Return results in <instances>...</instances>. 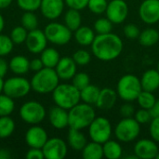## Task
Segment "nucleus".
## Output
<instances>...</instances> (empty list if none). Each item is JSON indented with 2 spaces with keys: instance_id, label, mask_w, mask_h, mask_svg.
I'll list each match as a JSON object with an SVG mask.
<instances>
[{
  "instance_id": "6",
  "label": "nucleus",
  "mask_w": 159,
  "mask_h": 159,
  "mask_svg": "<svg viewBox=\"0 0 159 159\" xmlns=\"http://www.w3.org/2000/svg\"><path fill=\"white\" fill-rule=\"evenodd\" d=\"M140 132L141 124H139L134 117H126L121 119L115 129L116 139L122 143H130L136 140Z\"/></svg>"
},
{
  "instance_id": "29",
  "label": "nucleus",
  "mask_w": 159,
  "mask_h": 159,
  "mask_svg": "<svg viewBox=\"0 0 159 159\" xmlns=\"http://www.w3.org/2000/svg\"><path fill=\"white\" fill-rule=\"evenodd\" d=\"M64 22L65 25L72 32L77 30L81 26V22H82V18L79 10L69 8V10H67V12L64 15Z\"/></svg>"
},
{
  "instance_id": "25",
  "label": "nucleus",
  "mask_w": 159,
  "mask_h": 159,
  "mask_svg": "<svg viewBox=\"0 0 159 159\" xmlns=\"http://www.w3.org/2000/svg\"><path fill=\"white\" fill-rule=\"evenodd\" d=\"M82 157L84 159H102L103 157L102 144L93 141L87 143L82 150Z\"/></svg>"
},
{
  "instance_id": "22",
  "label": "nucleus",
  "mask_w": 159,
  "mask_h": 159,
  "mask_svg": "<svg viewBox=\"0 0 159 159\" xmlns=\"http://www.w3.org/2000/svg\"><path fill=\"white\" fill-rule=\"evenodd\" d=\"M87 143V138L80 129L70 128L68 131V144L72 149L75 151H82Z\"/></svg>"
},
{
  "instance_id": "10",
  "label": "nucleus",
  "mask_w": 159,
  "mask_h": 159,
  "mask_svg": "<svg viewBox=\"0 0 159 159\" xmlns=\"http://www.w3.org/2000/svg\"><path fill=\"white\" fill-rule=\"evenodd\" d=\"M31 82L24 77L15 76L4 81L3 92L12 99L22 98L31 90Z\"/></svg>"
},
{
  "instance_id": "31",
  "label": "nucleus",
  "mask_w": 159,
  "mask_h": 159,
  "mask_svg": "<svg viewBox=\"0 0 159 159\" xmlns=\"http://www.w3.org/2000/svg\"><path fill=\"white\" fill-rule=\"evenodd\" d=\"M15 129V122L9 116H0V139L8 138Z\"/></svg>"
},
{
  "instance_id": "3",
  "label": "nucleus",
  "mask_w": 159,
  "mask_h": 159,
  "mask_svg": "<svg viewBox=\"0 0 159 159\" xmlns=\"http://www.w3.org/2000/svg\"><path fill=\"white\" fill-rule=\"evenodd\" d=\"M69 127L75 129H83L89 128L95 119L96 114L94 108L88 103H77L68 112Z\"/></svg>"
},
{
  "instance_id": "42",
  "label": "nucleus",
  "mask_w": 159,
  "mask_h": 159,
  "mask_svg": "<svg viewBox=\"0 0 159 159\" xmlns=\"http://www.w3.org/2000/svg\"><path fill=\"white\" fill-rule=\"evenodd\" d=\"M134 118L137 120V122L139 124L142 125V124H148V123H150L153 117H152V115H151L149 110L141 108L140 110L135 112Z\"/></svg>"
},
{
  "instance_id": "46",
  "label": "nucleus",
  "mask_w": 159,
  "mask_h": 159,
  "mask_svg": "<svg viewBox=\"0 0 159 159\" xmlns=\"http://www.w3.org/2000/svg\"><path fill=\"white\" fill-rule=\"evenodd\" d=\"M65 4L69 8H74L76 10H82L88 7L89 0H64Z\"/></svg>"
},
{
  "instance_id": "2",
  "label": "nucleus",
  "mask_w": 159,
  "mask_h": 159,
  "mask_svg": "<svg viewBox=\"0 0 159 159\" xmlns=\"http://www.w3.org/2000/svg\"><path fill=\"white\" fill-rule=\"evenodd\" d=\"M60 77L56 73L55 68L44 67L38 72H35L31 80L32 89L39 94H48L59 85Z\"/></svg>"
},
{
  "instance_id": "43",
  "label": "nucleus",
  "mask_w": 159,
  "mask_h": 159,
  "mask_svg": "<svg viewBox=\"0 0 159 159\" xmlns=\"http://www.w3.org/2000/svg\"><path fill=\"white\" fill-rule=\"evenodd\" d=\"M141 34L140 29L134 23H129L124 27V34L129 39H136Z\"/></svg>"
},
{
  "instance_id": "13",
  "label": "nucleus",
  "mask_w": 159,
  "mask_h": 159,
  "mask_svg": "<svg viewBox=\"0 0 159 159\" xmlns=\"http://www.w3.org/2000/svg\"><path fill=\"white\" fill-rule=\"evenodd\" d=\"M141 20L147 24L159 21V0H144L139 8Z\"/></svg>"
},
{
  "instance_id": "51",
  "label": "nucleus",
  "mask_w": 159,
  "mask_h": 159,
  "mask_svg": "<svg viewBox=\"0 0 159 159\" xmlns=\"http://www.w3.org/2000/svg\"><path fill=\"white\" fill-rule=\"evenodd\" d=\"M11 154L7 149H0V159H10Z\"/></svg>"
},
{
  "instance_id": "55",
  "label": "nucleus",
  "mask_w": 159,
  "mask_h": 159,
  "mask_svg": "<svg viewBox=\"0 0 159 159\" xmlns=\"http://www.w3.org/2000/svg\"><path fill=\"white\" fill-rule=\"evenodd\" d=\"M157 71L159 72V61H158V63H157Z\"/></svg>"
},
{
  "instance_id": "34",
  "label": "nucleus",
  "mask_w": 159,
  "mask_h": 159,
  "mask_svg": "<svg viewBox=\"0 0 159 159\" xmlns=\"http://www.w3.org/2000/svg\"><path fill=\"white\" fill-rule=\"evenodd\" d=\"M21 24L27 31H32L37 28L38 20L34 11H25L21 17Z\"/></svg>"
},
{
  "instance_id": "48",
  "label": "nucleus",
  "mask_w": 159,
  "mask_h": 159,
  "mask_svg": "<svg viewBox=\"0 0 159 159\" xmlns=\"http://www.w3.org/2000/svg\"><path fill=\"white\" fill-rule=\"evenodd\" d=\"M45 66L43 64V61L42 60L39 58H36V59H34L30 61V70L34 71V72H38L40 71L41 69H43Z\"/></svg>"
},
{
  "instance_id": "52",
  "label": "nucleus",
  "mask_w": 159,
  "mask_h": 159,
  "mask_svg": "<svg viewBox=\"0 0 159 159\" xmlns=\"http://www.w3.org/2000/svg\"><path fill=\"white\" fill-rule=\"evenodd\" d=\"M13 0H0V9L7 8L11 5Z\"/></svg>"
},
{
  "instance_id": "44",
  "label": "nucleus",
  "mask_w": 159,
  "mask_h": 159,
  "mask_svg": "<svg viewBox=\"0 0 159 159\" xmlns=\"http://www.w3.org/2000/svg\"><path fill=\"white\" fill-rule=\"evenodd\" d=\"M150 135L152 137V139L159 143V116L158 117H154L152 118L151 122H150Z\"/></svg>"
},
{
  "instance_id": "8",
  "label": "nucleus",
  "mask_w": 159,
  "mask_h": 159,
  "mask_svg": "<svg viewBox=\"0 0 159 159\" xmlns=\"http://www.w3.org/2000/svg\"><path fill=\"white\" fill-rule=\"evenodd\" d=\"M20 116L27 124L37 125L46 117V110L40 102L29 101L23 103L20 107Z\"/></svg>"
},
{
  "instance_id": "41",
  "label": "nucleus",
  "mask_w": 159,
  "mask_h": 159,
  "mask_svg": "<svg viewBox=\"0 0 159 159\" xmlns=\"http://www.w3.org/2000/svg\"><path fill=\"white\" fill-rule=\"evenodd\" d=\"M42 0H17L18 6L24 11H34L40 8Z\"/></svg>"
},
{
  "instance_id": "28",
  "label": "nucleus",
  "mask_w": 159,
  "mask_h": 159,
  "mask_svg": "<svg viewBox=\"0 0 159 159\" xmlns=\"http://www.w3.org/2000/svg\"><path fill=\"white\" fill-rule=\"evenodd\" d=\"M139 42L143 47H152L159 42V33L154 28H147L141 32Z\"/></svg>"
},
{
  "instance_id": "11",
  "label": "nucleus",
  "mask_w": 159,
  "mask_h": 159,
  "mask_svg": "<svg viewBox=\"0 0 159 159\" xmlns=\"http://www.w3.org/2000/svg\"><path fill=\"white\" fill-rule=\"evenodd\" d=\"M44 157L47 159H63L68 152L66 143L60 138H51L42 148Z\"/></svg>"
},
{
  "instance_id": "1",
  "label": "nucleus",
  "mask_w": 159,
  "mask_h": 159,
  "mask_svg": "<svg viewBox=\"0 0 159 159\" xmlns=\"http://www.w3.org/2000/svg\"><path fill=\"white\" fill-rule=\"evenodd\" d=\"M93 55L103 61H113L120 56L123 50V41L121 38L111 33L98 34L91 44Z\"/></svg>"
},
{
  "instance_id": "26",
  "label": "nucleus",
  "mask_w": 159,
  "mask_h": 159,
  "mask_svg": "<svg viewBox=\"0 0 159 159\" xmlns=\"http://www.w3.org/2000/svg\"><path fill=\"white\" fill-rule=\"evenodd\" d=\"M40 54L44 66L48 68H55L61 59L59 51L53 48H46Z\"/></svg>"
},
{
  "instance_id": "23",
  "label": "nucleus",
  "mask_w": 159,
  "mask_h": 159,
  "mask_svg": "<svg viewBox=\"0 0 159 159\" xmlns=\"http://www.w3.org/2000/svg\"><path fill=\"white\" fill-rule=\"evenodd\" d=\"M9 69L16 75H24L30 70V61L24 56H14L8 62Z\"/></svg>"
},
{
  "instance_id": "17",
  "label": "nucleus",
  "mask_w": 159,
  "mask_h": 159,
  "mask_svg": "<svg viewBox=\"0 0 159 159\" xmlns=\"http://www.w3.org/2000/svg\"><path fill=\"white\" fill-rule=\"evenodd\" d=\"M64 0H42L40 10L42 15L48 20H56L64 9Z\"/></svg>"
},
{
  "instance_id": "35",
  "label": "nucleus",
  "mask_w": 159,
  "mask_h": 159,
  "mask_svg": "<svg viewBox=\"0 0 159 159\" xmlns=\"http://www.w3.org/2000/svg\"><path fill=\"white\" fill-rule=\"evenodd\" d=\"M113 22L108 18H100L94 23V30L98 34L111 33L113 30Z\"/></svg>"
},
{
  "instance_id": "50",
  "label": "nucleus",
  "mask_w": 159,
  "mask_h": 159,
  "mask_svg": "<svg viewBox=\"0 0 159 159\" xmlns=\"http://www.w3.org/2000/svg\"><path fill=\"white\" fill-rule=\"evenodd\" d=\"M151 115H152V117H158L159 116V100H157L155 104L153 105V107L149 110Z\"/></svg>"
},
{
  "instance_id": "20",
  "label": "nucleus",
  "mask_w": 159,
  "mask_h": 159,
  "mask_svg": "<svg viewBox=\"0 0 159 159\" xmlns=\"http://www.w3.org/2000/svg\"><path fill=\"white\" fill-rule=\"evenodd\" d=\"M117 92L111 88H104L101 89L98 100L95 105L101 110H110L116 103Z\"/></svg>"
},
{
  "instance_id": "45",
  "label": "nucleus",
  "mask_w": 159,
  "mask_h": 159,
  "mask_svg": "<svg viewBox=\"0 0 159 159\" xmlns=\"http://www.w3.org/2000/svg\"><path fill=\"white\" fill-rule=\"evenodd\" d=\"M135 108L134 106L129 103V102H127V103L123 104L120 109H119V113H120V116L123 117V118H126V117H132L134 116L135 115Z\"/></svg>"
},
{
  "instance_id": "16",
  "label": "nucleus",
  "mask_w": 159,
  "mask_h": 159,
  "mask_svg": "<svg viewBox=\"0 0 159 159\" xmlns=\"http://www.w3.org/2000/svg\"><path fill=\"white\" fill-rule=\"evenodd\" d=\"M48 140V138L47 131L43 128L36 125L30 128L25 134V142L30 148L42 149Z\"/></svg>"
},
{
  "instance_id": "19",
  "label": "nucleus",
  "mask_w": 159,
  "mask_h": 159,
  "mask_svg": "<svg viewBox=\"0 0 159 159\" xmlns=\"http://www.w3.org/2000/svg\"><path fill=\"white\" fill-rule=\"evenodd\" d=\"M48 119L51 126L58 129H62L69 126V116L67 110L58 105L49 110Z\"/></svg>"
},
{
  "instance_id": "56",
  "label": "nucleus",
  "mask_w": 159,
  "mask_h": 159,
  "mask_svg": "<svg viewBox=\"0 0 159 159\" xmlns=\"http://www.w3.org/2000/svg\"><path fill=\"white\" fill-rule=\"evenodd\" d=\"M156 158L159 159V153H158V154H157V157H156Z\"/></svg>"
},
{
  "instance_id": "27",
  "label": "nucleus",
  "mask_w": 159,
  "mask_h": 159,
  "mask_svg": "<svg viewBox=\"0 0 159 159\" xmlns=\"http://www.w3.org/2000/svg\"><path fill=\"white\" fill-rule=\"evenodd\" d=\"M103 157L108 159H118L122 157V146L116 141H107L102 144Z\"/></svg>"
},
{
  "instance_id": "47",
  "label": "nucleus",
  "mask_w": 159,
  "mask_h": 159,
  "mask_svg": "<svg viewBox=\"0 0 159 159\" xmlns=\"http://www.w3.org/2000/svg\"><path fill=\"white\" fill-rule=\"evenodd\" d=\"M27 159H43L44 154L41 148H31L25 155Z\"/></svg>"
},
{
  "instance_id": "36",
  "label": "nucleus",
  "mask_w": 159,
  "mask_h": 159,
  "mask_svg": "<svg viewBox=\"0 0 159 159\" xmlns=\"http://www.w3.org/2000/svg\"><path fill=\"white\" fill-rule=\"evenodd\" d=\"M28 32L22 25L21 26H17L15 27L11 33H10V38L13 41L14 44L20 45L22 43H25V40L28 35Z\"/></svg>"
},
{
  "instance_id": "4",
  "label": "nucleus",
  "mask_w": 159,
  "mask_h": 159,
  "mask_svg": "<svg viewBox=\"0 0 159 159\" xmlns=\"http://www.w3.org/2000/svg\"><path fill=\"white\" fill-rule=\"evenodd\" d=\"M52 98L56 105L70 110L81 101L80 90L73 84H59L52 92Z\"/></svg>"
},
{
  "instance_id": "38",
  "label": "nucleus",
  "mask_w": 159,
  "mask_h": 159,
  "mask_svg": "<svg viewBox=\"0 0 159 159\" xmlns=\"http://www.w3.org/2000/svg\"><path fill=\"white\" fill-rule=\"evenodd\" d=\"M107 0H89L88 7L94 14H102L106 11Z\"/></svg>"
},
{
  "instance_id": "14",
  "label": "nucleus",
  "mask_w": 159,
  "mask_h": 159,
  "mask_svg": "<svg viewBox=\"0 0 159 159\" xmlns=\"http://www.w3.org/2000/svg\"><path fill=\"white\" fill-rule=\"evenodd\" d=\"M47 36L45 34V32H43L42 30L36 28L28 32L25 44L30 52L34 54L41 53L47 48Z\"/></svg>"
},
{
  "instance_id": "24",
  "label": "nucleus",
  "mask_w": 159,
  "mask_h": 159,
  "mask_svg": "<svg viewBox=\"0 0 159 159\" xmlns=\"http://www.w3.org/2000/svg\"><path fill=\"white\" fill-rule=\"evenodd\" d=\"M94 31L89 26H80L75 31V41L81 46H90L95 39Z\"/></svg>"
},
{
  "instance_id": "5",
  "label": "nucleus",
  "mask_w": 159,
  "mask_h": 159,
  "mask_svg": "<svg viewBox=\"0 0 159 159\" xmlns=\"http://www.w3.org/2000/svg\"><path fill=\"white\" fill-rule=\"evenodd\" d=\"M143 88L141 84V79H139L134 75H123L116 87V92L118 97H120L125 102H134L137 100L139 94L142 92Z\"/></svg>"
},
{
  "instance_id": "40",
  "label": "nucleus",
  "mask_w": 159,
  "mask_h": 159,
  "mask_svg": "<svg viewBox=\"0 0 159 159\" xmlns=\"http://www.w3.org/2000/svg\"><path fill=\"white\" fill-rule=\"evenodd\" d=\"M73 59H74V61H75V63L77 65L85 66V65H88L90 62L91 55L89 54V51H87L85 49H78L77 51H75L74 53Z\"/></svg>"
},
{
  "instance_id": "15",
  "label": "nucleus",
  "mask_w": 159,
  "mask_h": 159,
  "mask_svg": "<svg viewBox=\"0 0 159 159\" xmlns=\"http://www.w3.org/2000/svg\"><path fill=\"white\" fill-rule=\"evenodd\" d=\"M134 155L141 159L156 158L159 153V148L157 143L153 140L143 139L137 142L134 145Z\"/></svg>"
},
{
  "instance_id": "49",
  "label": "nucleus",
  "mask_w": 159,
  "mask_h": 159,
  "mask_svg": "<svg viewBox=\"0 0 159 159\" xmlns=\"http://www.w3.org/2000/svg\"><path fill=\"white\" fill-rule=\"evenodd\" d=\"M8 68H9V66H8V63L7 62V61L5 59H3L2 57H0V76L1 77H4L7 75Z\"/></svg>"
},
{
  "instance_id": "54",
  "label": "nucleus",
  "mask_w": 159,
  "mask_h": 159,
  "mask_svg": "<svg viewBox=\"0 0 159 159\" xmlns=\"http://www.w3.org/2000/svg\"><path fill=\"white\" fill-rule=\"evenodd\" d=\"M3 89H4V80L3 77L0 76V93L3 91Z\"/></svg>"
},
{
  "instance_id": "7",
  "label": "nucleus",
  "mask_w": 159,
  "mask_h": 159,
  "mask_svg": "<svg viewBox=\"0 0 159 159\" xmlns=\"http://www.w3.org/2000/svg\"><path fill=\"white\" fill-rule=\"evenodd\" d=\"M89 135L93 142L103 144L110 140L112 135V125L110 121L102 116L95 117L89 126Z\"/></svg>"
},
{
  "instance_id": "18",
  "label": "nucleus",
  "mask_w": 159,
  "mask_h": 159,
  "mask_svg": "<svg viewBox=\"0 0 159 159\" xmlns=\"http://www.w3.org/2000/svg\"><path fill=\"white\" fill-rule=\"evenodd\" d=\"M76 65L77 64L73 58L63 57L60 59L58 64L55 67V70L60 79L70 80L76 74Z\"/></svg>"
},
{
  "instance_id": "37",
  "label": "nucleus",
  "mask_w": 159,
  "mask_h": 159,
  "mask_svg": "<svg viewBox=\"0 0 159 159\" xmlns=\"http://www.w3.org/2000/svg\"><path fill=\"white\" fill-rule=\"evenodd\" d=\"M13 41L10 36L0 34V57L8 55L13 49Z\"/></svg>"
},
{
  "instance_id": "9",
  "label": "nucleus",
  "mask_w": 159,
  "mask_h": 159,
  "mask_svg": "<svg viewBox=\"0 0 159 159\" xmlns=\"http://www.w3.org/2000/svg\"><path fill=\"white\" fill-rule=\"evenodd\" d=\"M44 32L48 41L59 46L66 45L72 38V31L65 24L59 22L48 23Z\"/></svg>"
},
{
  "instance_id": "39",
  "label": "nucleus",
  "mask_w": 159,
  "mask_h": 159,
  "mask_svg": "<svg viewBox=\"0 0 159 159\" xmlns=\"http://www.w3.org/2000/svg\"><path fill=\"white\" fill-rule=\"evenodd\" d=\"M73 79V85L79 90L83 89L87 86L90 84V79L88 74L86 73H77L74 75Z\"/></svg>"
},
{
  "instance_id": "21",
  "label": "nucleus",
  "mask_w": 159,
  "mask_h": 159,
  "mask_svg": "<svg viewBox=\"0 0 159 159\" xmlns=\"http://www.w3.org/2000/svg\"><path fill=\"white\" fill-rule=\"evenodd\" d=\"M143 90L154 92L159 88V72L154 69L147 70L143 73L141 78Z\"/></svg>"
},
{
  "instance_id": "33",
  "label": "nucleus",
  "mask_w": 159,
  "mask_h": 159,
  "mask_svg": "<svg viewBox=\"0 0 159 159\" xmlns=\"http://www.w3.org/2000/svg\"><path fill=\"white\" fill-rule=\"evenodd\" d=\"M14 99L11 97L0 93V116H9L15 108Z\"/></svg>"
},
{
  "instance_id": "12",
  "label": "nucleus",
  "mask_w": 159,
  "mask_h": 159,
  "mask_svg": "<svg viewBox=\"0 0 159 159\" xmlns=\"http://www.w3.org/2000/svg\"><path fill=\"white\" fill-rule=\"evenodd\" d=\"M106 18L114 24L124 22L129 15V6L124 0H112L106 8Z\"/></svg>"
},
{
  "instance_id": "53",
  "label": "nucleus",
  "mask_w": 159,
  "mask_h": 159,
  "mask_svg": "<svg viewBox=\"0 0 159 159\" xmlns=\"http://www.w3.org/2000/svg\"><path fill=\"white\" fill-rule=\"evenodd\" d=\"M4 26H5V20H4L3 16L0 14V34L3 31V29H4Z\"/></svg>"
},
{
  "instance_id": "30",
  "label": "nucleus",
  "mask_w": 159,
  "mask_h": 159,
  "mask_svg": "<svg viewBox=\"0 0 159 159\" xmlns=\"http://www.w3.org/2000/svg\"><path fill=\"white\" fill-rule=\"evenodd\" d=\"M100 91H101V89L97 86L89 84V86H87L86 88H84L83 89L80 90L81 101H83L85 103H88L90 105L95 104L98 100Z\"/></svg>"
},
{
  "instance_id": "32",
  "label": "nucleus",
  "mask_w": 159,
  "mask_h": 159,
  "mask_svg": "<svg viewBox=\"0 0 159 159\" xmlns=\"http://www.w3.org/2000/svg\"><path fill=\"white\" fill-rule=\"evenodd\" d=\"M157 99L155 95L152 92L146 91V90H142V92L139 94L137 98V102L140 107L143 109H147V110H150L153 107Z\"/></svg>"
}]
</instances>
